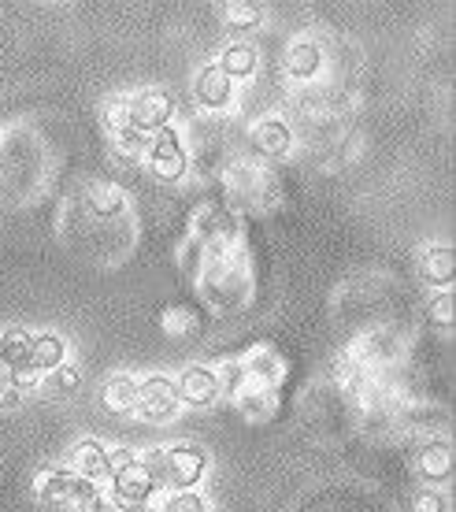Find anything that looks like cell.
<instances>
[{
	"label": "cell",
	"instance_id": "obj_1",
	"mask_svg": "<svg viewBox=\"0 0 456 512\" xmlns=\"http://www.w3.org/2000/svg\"><path fill=\"white\" fill-rule=\"evenodd\" d=\"M201 294L208 301V308H216V312H230V308H238L249 290H253V264H249V253L238 245H230L227 253L212 256L201 271Z\"/></svg>",
	"mask_w": 456,
	"mask_h": 512
},
{
	"label": "cell",
	"instance_id": "obj_2",
	"mask_svg": "<svg viewBox=\"0 0 456 512\" xmlns=\"http://www.w3.org/2000/svg\"><path fill=\"white\" fill-rule=\"evenodd\" d=\"M190 238L208 249V260L219 253H227L230 245H238V219L227 205H197L190 216Z\"/></svg>",
	"mask_w": 456,
	"mask_h": 512
},
{
	"label": "cell",
	"instance_id": "obj_3",
	"mask_svg": "<svg viewBox=\"0 0 456 512\" xmlns=\"http://www.w3.org/2000/svg\"><path fill=\"white\" fill-rule=\"evenodd\" d=\"M101 494V487H93V483H82L75 475L67 472V468H45L38 475V498L45 505H56V509H78L86 512V505Z\"/></svg>",
	"mask_w": 456,
	"mask_h": 512
},
{
	"label": "cell",
	"instance_id": "obj_4",
	"mask_svg": "<svg viewBox=\"0 0 456 512\" xmlns=\"http://www.w3.org/2000/svg\"><path fill=\"white\" fill-rule=\"evenodd\" d=\"M127 112H130V127L141 130L145 138H152V134H160V130L171 127L175 101H171V93H164V90H141V93H134V97H127Z\"/></svg>",
	"mask_w": 456,
	"mask_h": 512
},
{
	"label": "cell",
	"instance_id": "obj_5",
	"mask_svg": "<svg viewBox=\"0 0 456 512\" xmlns=\"http://www.w3.org/2000/svg\"><path fill=\"white\" fill-rule=\"evenodd\" d=\"M145 156H149L152 175H156V179H164V182H178L182 175H186V171H190V156H186V145H182V138H178L171 127L160 130V134H152Z\"/></svg>",
	"mask_w": 456,
	"mask_h": 512
},
{
	"label": "cell",
	"instance_id": "obj_6",
	"mask_svg": "<svg viewBox=\"0 0 456 512\" xmlns=\"http://www.w3.org/2000/svg\"><path fill=\"white\" fill-rule=\"evenodd\" d=\"M249 386H264V390H279L286 383V375H290V364L286 357L279 353V346H271V342H260L253 346L245 357L238 360Z\"/></svg>",
	"mask_w": 456,
	"mask_h": 512
},
{
	"label": "cell",
	"instance_id": "obj_7",
	"mask_svg": "<svg viewBox=\"0 0 456 512\" xmlns=\"http://www.w3.org/2000/svg\"><path fill=\"white\" fill-rule=\"evenodd\" d=\"M178 390H175V379H167V375H149V379H141L138 383V416L149 423H167L175 420L178 412Z\"/></svg>",
	"mask_w": 456,
	"mask_h": 512
},
{
	"label": "cell",
	"instance_id": "obj_8",
	"mask_svg": "<svg viewBox=\"0 0 456 512\" xmlns=\"http://www.w3.org/2000/svg\"><path fill=\"white\" fill-rule=\"evenodd\" d=\"M208 475V453L193 442H182V446L167 449V479L164 487L171 490H197L201 479Z\"/></svg>",
	"mask_w": 456,
	"mask_h": 512
},
{
	"label": "cell",
	"instance_id": "obj_9",
	"mask_svg": "<svg viewBox=\"0 0 456 512\" xmlns=\"http://www.w3.org/2000/svg\"><path fill=\"white\" fill-rule=\"evenodd\" d=\"M104 494H108V498H112L123 512H130V509H141V505H152L156 483H152L149 475H145V468L134 461L130 468H123V472L108 475V487H104Z\"/></svg>",
	"mask_w": 456,
	"mask_h": 512
},
{
	"label": "cell",
	"instance_id": "obj_10",
	"mask_svg": "<svg viewBox=\"0 0 456 512\" xmlns=\"http://www.w3.org/2000/svg\"><path fill=\"white\" fill-rule=\"evenodd\" d=\"M67 472L75 475V479H82V483L104 487L108 475H112V468H108V446L97 442V438L78 442V446L71 449V457H67Z\"/></svg>",
	"mask_w": 456,
	"mask_h": 512
},
{
	"label": "cell",
	"instance_id": "obj_11",
	"mask_svg": "<svg viewBox=\"0 0 456 512\" xmlns=\"http://www.w3.org/2000/svg\"><path fill=\"white\" fill-rule=\"evenodd\" d=\"M193 97L204 112H227L234 101V82L219 71V64H204L193 78Z\"/></svg>",
	"mask_w": 456,
	"mask_h": 512
},
{
	"label": "cell",
	"instance_id": "obj_12",
	"mask_svg": "<svg viewBox=\"0 0 456 512\" xmlns=\"http://www.w3.org/2000/svg\"><path fill=\"white\" fill-rule=\"evenodd\" d=\"M175 390H178V401H186V405H212L219 397V375L216 368H204V364H190L186 372L175 379Z\"/></svg>",
	"mask_w": 456,
	"mask_h": 512
},
{
	"label": "cell",
	"instance_id": "obj_13",
	"mask_svg": "<svg viewBox=\"0 0 456 512\" xmlns=\"http://www.w3.org/2000/svg\"><path fill=\"white\" fill-rule=\"evenodd\" d=\"M401 357V342H397V334L390 331H371L364 334V338H356L353 353H349V360L353 364H360V368H382V364H393V360Z\"/></svg>",
	"mask_w": 456,
	"mask_h": 512
},
{
	"label": "cell",
	"instance_id": "obj_14",
	"mask_svg": "<svg viewBox=\"0 0 456 512\" xmlns=\"http://www.w3.org/2000/svg\"><path fill=\"white\" fill-rule=\"evenodd\" d=\"M416 472L427 479V483H449L453 479V449H449V442H442V438H434V442H423V446L416 449Z\"/></svg>",
	"mask_w": 456,
	"mask_h": 512
},
{
	"label": "cell",
	"instance_id": "obj_15",
	"mask_svg": "<svg viewBox=\"0 0 456 512\" xmlns=\"http://www.w3.org/2000/svg\"><path fill=\"white\" fill-rule=\"evenodd\" d=\"M319 71H323V49L308 38L293 41L290 49H286V75H290L293 82H312Z\"/></svg>",
	"mask_w": 456,
	"mask_h": 512
},
{
	"label": "cell",
	"instance_id": "obj_16",
	"mask_svg": "<svg viewBox=\"0 0 456 512\" xmlns=\"http://www.w3.org/2000/svg\"><path fill=\"white\" fill-rule=\"evenodd\" d=\"M26 364L34 368V372H56L60 364H67V342L60 334H30V357Z\"/></svg>",
	"mask_w": 456,
	"mask_h": 512
},
{
	"label": "cell",
	"instance_id": "obj_17",
	"mask_svg": "<svg viewBox=\"0 0 456 512\" xmlns=\"http://www.w3.org/2000/svg\"><path fill=\"white\" fill-rule=\"evenodd\" d=\"M230 401L238 405L245 420H253V423L271 420V416H275V409H279V394H275V390H264V386H249V383L241 386V390L230 397Z\"/></svg>",
	"mask_w": 456,
	"mask_h": 512
},
{
	"label": "cell",
	"instance_id": "obj_18",
	"mask_svg": "<svg viewBox=\"0 0 456 512\" xmlns=\"http://www.w3.org/2000/svg\"><path fill=\"white\" fill-rule=\"evenodd\" d=\"M227 186L238 201H260V193H264V186H267V175L256 164H249V160H234V164L227 167Z\"/></svg>",
	"mask_w": 456,
	"mask_h": 512
},
{
	"label": "cell",
	"instance_id": "obj_19",
	"mask_svg": "<svg viewBox=\"0 0 456 512\" xmlns=\"http://www.w3.org/2000/svg\"><path fill=\"white\" fill-rule=\"evenodd\" d=\"M253 145L264 156H286L293 145V134L279 116H267L253 127Z\"/></svg>",
	"mask_w": 456,
	"mask_h": 512
},
{
	"label": "cell",
	"instance_id": "obj_20",
	"mask_svg": "<svg viewBox=\"0 0 456 512\" xmlns=\"http://www.w3.org/2000/svg\"><path fill=\"white\" fill-rule=\"evenodd\" d=\"M419 275L431 286H453V249L449 245H431L419 256Z\"/></svg>",
	"mask_w": 456,
	"mask_h": 512
},
{
	"label": "cell",
	"instance_id": "obj_21",
	"mask_svg": "<svg viewBox=\"0 0 456 512\" xmlns=\"http://www.w3.org/2000/svg\"><path fill=\"white\" fill-rule=\"evenodd\" d=\"M104 405L112 412H123V416L138 409V379L127 372L112 375V379L104 383Z\"/></svg>",
	"mask_w": 456,
	"mask_h": 512
},
{
	"label": "cell",
	"instance_id": "obj_22",
	"mask_svg": "<svg viewBox=\"0 0 456 512\" xmlns=\"http://www.w3.org/2000/svg\"><path fill=\"white\" fill-rule=\"evenodd\" d=\"M219 71H223L230 82H238V78H253L256 49L249 45V41H234V45L223 49V56H219Z\"/></svg>",
	"mask_w": 456,
	"mask_h": 512
},
{
	"label": "cell",
	"instance_id": "obj_23",
	"mask_svg": "<svg viewBox=\"0 0 456 512\" xmlns=\"http://www.w3.org/2000/svg\"><path fill=\"white\" fill-rule=\"evenodd\" d=\"M86 205L93 216L101 219H115L127 212V193L119 190V186H93L86 197Z\"/></svg>",
	"mask_w": 456,
	"mask_h": 512
},
{
	"label": "cell",
	"instance_id": "obj_24",
	"mask_svg": "<svg viewBox=\"0 0 456 512\" xmlns=\"http://www.w3.org/2000/svg\"><path fill=\"white\" fill-rule=\"evenodd\" d=\"M26 357H30V334L19 331V327L0 334V360H4V368H8V372L26 368Z\"/></svg>",
	"mask_w": 456,
	"mask_h": 512
},
{
	"label": "cell",
	"instance_id": "obj_25",
	"mask_svg": "<svg viewBox=\"0 0 456 512\" xmlns=\"http://www.w3.org/2000/svg\"><path fill=\"white\" fill-rule=\"evenodd\" d=\"M197 312L193 308H186V305H171V308H164V316H160V327H164L171 338H178V334H193L197 331Z\"/></svg>",
	"mask_w": 456,
	"mask_h": 512
},
{
	"label": "cell",
	"instance_id": "obj_26",
	"mask_svg": "<svg viewBox=\"0 0 456 512\" xmlns=\"http://www.w3.org/2000/svg\"><path fill=\"white\" fill-rule=\"evenodd\" d=\"M204 264H208V249H204L197 238H186V242L178 245V268H182V275L201 279Z\"/></svg>",
	"mask_w": 456,
	"mask_h": 512
},
{
	"label": "cell",
	"instance_id": "obj_27",
	"mask_svg": "<svg viewBox=\"0 0 456 512\" xmlns=\"http://www.w3.org/2000/svg\"><path fill=\"white\" fill-rule=\"evenodd\" d=\"M223 15H227L230 34H245V30H256V26H260V8H253V4H227Z\"/></svg>",
	"mask_w": 456,
	"mask_h": 512
},
{
	"label": "cell",
	"instance_id": "obj_28",
	"mask_svg": "<svg viewBox=\"0 0 456 512\" xmlns=\"http://www.w3.org/2000/svg\"><path fill=\"white\" fill-rule=\"evenodd\" d=\"M427 320H431L434 327H442V331L453 327V290H438V294L427 301Z\"/></svg>",
	"mask_w": 456,
	"mask_h": 512
},
{
	"label": "cell",
	"instance_id": "obj_29",
	"mask_svg": "<svg viewBox=\"0 0 456 512\" xmlns=\"http://www.w3.org/2000/svg\"><path fill=\"white\" fill-rule=\"evenodd\" d=\"M138 464L145 468V475H149L156 487H164V479H167V449H145L138 457Z\"/></svg>",
	"mask_w": 456,
	"mask_h": 512
},
{
	"label": "cell",
	"instance_id": "obj_30",
	"mask_svg": "<svg viewBox=\"0 0 456 512\" xmlns=\"http://www.w3.org/2000/svg\"><path fill=\"white\" fill-rule=\"evenodd\" d=\"M160 512H208V501L197 490H175Z\"/></svg>",
	"mask_w": 456,
	"mask_h": 512
},
{
	"label": "cell",
	"instance_id": "obj_31",
	"mask_svg": "<svg viewBox=\"0 0 456 512\" xmlns=\"http://www.w3.org/2000/svg\"><path fill=\"white\" fill-rule=\"evenodd\" d=\"M412 512H449V501H445L442 490L423 487L412 494Z\"/></svg>",
	"mask_w": 456,
	"mask_h": 512
},
{
	"label": "cell",
	"instance_id": "obj_32",
	"mask_svg": "<svg viewBox=\"0 0 456 512\" xmlns=\"http://www.w3.org/2000/svg\"><path fill=\"white\" fill-rule=\"evenodd\" d=\"M216 375H219V394H227V397H234L241 386L249 383V379H245V372H241L238 360H230L227 368H216Z\"/></svg>",
	"mask_w": 456,
	"mask_h": 512
},
{
	"label": "cell",
	"instance_id": "obj_33",
	"mask_svg": "<svg viewBox=\"0 0 456 512\" xmlns=\"http://www.w3.org/2000/svg\"><path fill=\"white\" fill-rule=\"evenodd\" d=\"M104 123H108V130H112V134H119V130L130 127L127 97H115V101H108V108H104Z\"/></svg>",
	"mask_w": 456,
	"mask_h": 512
},
{
	"label": "cell",
	"instance_id": "obj_34",
	"mask_svg": "<svg viewBox=\"0 0 456 512\" xmlns=\"http://www.w3.org/2000/svg\"><path fill=\"white\" fill-rule=\"evenodd\" d=\"M115 145H119V149H123V153H145V149H149V138H145V134H141V130H134V127H127V130H119V134H115Z\"/></svg>",
	"mask_w": 456,
	"mask_h": 512
},
{
	"label": "cell",
	"instance_id": "obj_35",
	"mask_svg": "<svg viewBox=\"0 0 456 512\" xmlns=\"http://www.w3.org/2000/svg\"><path fill=\"white\" fill-rule=\"evenodd\" d=\"M78 383H82V379H78V372L71 364H60V368L52 372V390H56V394H75Z\"/></svg>",
	"mask_w": 456,
	"mask_h": 512
},
{
	"label": "cell",
	"instance_id": "obj_36",
	"mask_svg": "<svg viewBox=\"0 0 456 512\" xmlns=\"http://www.w3.org/2000/svg\"><path fill=\"white\" fill-rule=\"evenodd\" d=\"M19 405H23V394H19L12 379L4 375V379H0V409H19Z\"/></svg>",
	"mask_w": 456,
	"mask_h": 512
},
{
	"label": "cell",
	"instance_id": "obj_37",
	"mask_svg": "<svg viewBox=\"0 0 456 512\" xmlns=\"http://www.w3.org/2000/svg\"><path fill=\"white\" fill-rule=\"evenodd\" d=\"M134 461H138L134 449H108V468H112V472H123V468H130Z\"/></svg>",
	"mask_w": 456,
	"mask_h": 512
},
{
	"label": "cell",
	"instance_id": "obj_38",
	"mask_svg": "<svg viewBox=\"0 0 456 512\" xmlns=\"http://www.w3.org/2000/svg\"><path fill=\"white\" fill-rule=\"evenodd\" d=\"M130 512H160L156 505H141V509H130Z\"/></svg>",
	"mask_w": 456,
	"mask_h": 512
},
{
	"label": "cell",
	"instance_id": "obj_39",
	"mask_svg": "<svg viewBox=\"0 0 456 512\" xmlns=\"http://www.w3.org/2000/svg\"><path fill=\"white\" fill-rule=\"evenodd\" d=\"M4 375H8V368H4V360H0V379H4Z\"/></svg>",
	"mask_w": 456,
	"mask_h": 512
}]
</instances>
